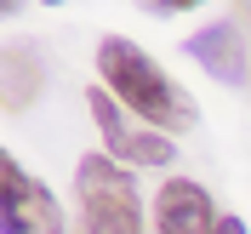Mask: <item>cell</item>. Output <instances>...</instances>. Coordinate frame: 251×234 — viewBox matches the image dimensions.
Returning a JSON list of instances; mask_svg holds the SVG:
<instances>
[{"mask_svg": "<svg viewBox=\"0 0 251 234\" xmlns=\"http://www.w3.org/2000/svg\"><path fill=\"white\" fill-rule=\"evenodd\" d=\"M217 234H246V223H240V217H234V211H228V217H223V223H217Z\"/></svg>", "mask_w": 251, "mask_h": 234, "instance_id": "cell-8", "label": "cell"}, {"mask_svg": "<svg viewBox=\"0 0 251 234\" xmlns=\"http://www.w3.org/2000/svg\"><path fill=\"white\" fill-rule=\"evenodd\" d=\"M40 86H46L40 63H29V52H23V46H6V114H17Z\"/></svg>", "mask_w": 251, "mask_h": 234, "instance_id": "cell-7", "label": "cell"}, {"mask_svg": "<svg viewBox=\"0 0 251 234\" xmlns=\"http://www.w3.org/2000/svg\"><path fill=\"white\" fill-rule=\"evenodd\" d=\"M217 206L205 200L200 183L188 177H172V183L154 194V229L160 234H217Z\"/></svg>", "mask_w": 251, "mask_h": 234, "instance_id": "cell-5", "label": "cell"}, {"mask_svg": "<svg viewBox=\"0 0 251 234\" xmlns=\"http://www.w3.org/2000/svg\"><path fill=\"white\" fill-rule=\"evenodd\" d=\"M86 109H92L97 120V137H103V149H109L114 166H172L177 143L166 137V131H149V126H131L126 120V109L114 103L109 92H86Z\"/></svg>", "mask_w": 251, "mask_h": 234, "instance_id": "cell-3", "label": "cell"}, {"mask_svg": "<svg viewBox=\"0 0 251 234\" xmlns=\"http://www.w3.org/2000/svg\"><path fill=\"white\" fill-rule=\"evenodd\" d=\"M183 52L200 63L211 80H223V86H240V80H246V40H240V29L223 23V17L205 23V29H194Z\"/></svg>", "mask_w": 251, "mask_h": 234, "instance_id": "cell-6", "label": "cell"}, {"mask_svg": "<svg viewBox=\"0 0 251 234\" xmlns=\"http://www.w3.org/2000/svg\"><path fill=\"white\" fill-rule=\"evenodd\" d=\"M0 194H6V234H63V211L46 194V183H34L12 155L0 160Z\"/></svg>", "mask_w": 251, "mask_h": 234, "instance_id": "cell-4", "label": "cell"}, {"mask_svg": "<svg viewBox=\"0 0 251 234\" xmlns=\"http://www.w3.org/2000/svg\"><path fill=\"white\" fill-rule=\"evenodd\" d=\"M75 206H80L75 234H143L137 177L114 166L109 155H86L75 166Z\"/></svg>", "mask_w": 251, "mask_h": 234, "instance_id": "cell-2", "label": "cell"}, {"mask_svg": "<svg viewBox=\"0 0 251 234\" xmlns=\"http://www.w3.org/2000/svg\"><path fill=\"white\" fill-rule=\"evenodd\" d=\"M97 75H103V92H109L120 109H131L149 131H188V126L200 120V109L188 103L183 86H177L143 46L120 40V34H103V40H97Z\"/></svg>", "mask_w": 251, "mask_h": 234, "instance_id": "cell-1", "label": "cell"}]
</instances>
